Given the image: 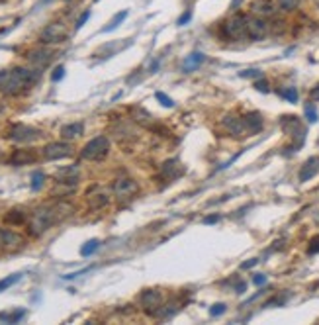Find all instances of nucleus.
<instances>
[{
    "label": "nucleus",
    "instance_id": "obj_19",
    "mask_svg": "<svg viewBox=\"0 0 319 325\" xmlns=\"http://www.w3.org/2000/svg\"><path fill=\"white\" fill-rule=\"evenodd\" d=\"M243 122H245V129L253 136V133H258L263 129V116L258 112H249L243 116Z\"/></svg>",
    "mask_w": 319,
    "mask_h": 325
},
{
    "label": "nucleus",
    "instance_id": "obj_16",
    "mask_svg": "<svg viewBox=\"0 0 319 325\" xmlns=\"http://www.w3.org/2000/svg\"><path fill=\"white\" fill-rule=\"evenodd\" d=\"M274 10H276V6L272 0H253V4H251V12L255 16H260V18L272 16Z\"/></svg>",
    "mask_w": 319,
    "mask_h": 325
},
{
    "label": "nucleus",
    "instance_id": "obj_12",
    "mask_svg": "<svg viewBox=\"0 0 319 325\" xmlns=\"http://www.w3.org/2000/svg\"><path fill=\"white\" fill-rule=\"evenodd\" d=\"M55 180L59 184L65 186H75L78 182V169L77 165H71V167H61L57 173H55Z\"/></svg>",
    "mask_w": 319,
    "mask_h": 325
},
{
    "label": "nucleus",
    "instance_id": "obj_46",
    "mask_svg": "<svg viewBox=\"0 0 319 325\" xmlns=\"http://www.w3.org/2000/svg\"><path fill=\"white\" fill-rule=\"evenodd\" d=\"M315 6H317V8H319V0H315Z\"/></svg>",
    "mask_w": 319,
    "mask_h": 325
},
{
    "label": "nucleus",
    "instance_id": "obj_41",
    "mask_svg": "<svg viewBox=\"0 0 319 325\" xmlns=\"http://www.w3.org/2000/svg\"><path fill=\"white\" fill-rule=\"evenodd\" d=\"M253 282H255L256 286H263V284H267V276H265V275H255Z\"/></svg>",
    "mask_w": 319,
    "mask_h": 325
},
{
    "label": "nucleus",
    "instance_id": "obj_5",
    "mask_svg": "<svg viewBox=\"0 0 319 325\" xmlns=\"http://www.w3.org/2000/svg\"><path fill=\"white\" fill-rule=\"evenodd\" d=\"M223 34L229 39H243L247 36V16L245 14H235L223 24Z\"/></svg>",
    "mask_w": 319,
    "mask_h": 325
},
{
    "label": "nucleus",
    "instance_id": "obj_10",
    "mask_svg": "<svg viewBox=\"0 0 319 325\" xmlns=\"http://www.w3.org/2000/svg\"><path fill=\"white\" fill-rule=\"evenodd\" d=\"M139 302L141 308L145 310V313H149L153 317L155 313H157V310L163 306V294L159 290H143Z\"/></svg>",
    "mask_w": 319,
    "mask_h": 325
},
{
    "label": "nucleus",
    "instance_id": "obj_48",
    "mask_svg": "<svg viewBox=\"0 0 319 325\" xmlns=\"http://www.w3.org/2000/svg\"><path fill=\"white\" fill-rule=\"evenodd\" d=\"M45 2H47V0H45Z\"/></svg>",
    "mask_w": 319,
    "mask_h": 325
},
{
    "label": "nucleus",
    "instance_id": "obj_24",
    "mask_svg": "<svg viewBox=\"0 0 319 325\" xmlns=\"http://www.w3.org/2000/svg\"><path fill=\"white\" fill-rule=\"evenodd\" d=\"M6 224H12V225H22L26 222V213L22 212V210H12V212L6 213Z\"/></svg>",
    "mask_w": 319,
    "mask_h": 325
},
{
    "label": "nucleus",
    "instance_id": "obj_39",
    "mask_svg": "<svg viewBox=\"0 0 319 325\" xmlns=\"http://www.w3.org/2000/svg\"><path fill=\"white\" fill-rule=\"evenodd\" d=\"M307 253L309 255H315V253H319V237H315L311 243H309V249H307Z\"/></svg>",
    "mask_w": 319,
    "mask_h": 325
},
{
    "label": "nucleus",
    "instance_id": "obj_17",
    "mask_svg": "<svg viewBox=\"0 0 319 325\" xmlns=\"http://www.w3.org/2000/svg\"><path fill=\"white\" fill-rule=\"evenodd\" d=\"M38 161V153L34 149H18L14 151V155L10 157V163L20 167V165H30V163Z\"/></svg>",
    "mask_w": 319,
    "mask_h": 325
},
{
    "label": "nucleus",
    "instance_id": "obj_3",
    "mask_svg": "<svg viewBox=\"0 0 319 325\" xmlns=\"http://www.w3.org/2000/svg\"><path fill=\"white\" fill-rule=\"evenodd\" d=\"M108 151H110V139L106 136H98V138L90 139L89 143L82 147L80 157L84 161H102L108 155Z\"/></svg>",
    "mask_w": 319,
    "mask_h": 325
},
{
    "label": "nucleus",
    "instance_id": "obj_2",
    "mask_svg": "<svg viewBox=\"0 0 319 325\" xmlns=\"http://www.w3.org/2000/svg\"><path fill=\"white\" fill-rule=\"evenodd\" d=\"M61 212H63V206H61V204H57V206L47 204V206H39L38 210H34V213H32L30 220H27V231H30V235H32V237L43 235L51 225H55L61 218L67 215V213H61Z\"/></svg>",
    "mask_w": 319,
    "mask_h": 325
},
{
    "label": "nucleus",
    "instance_id": "obj_37",
    "mask_svg": "<svg viewBox=\"0 0 319 325\" xmlns=\"http://www.w3.org/2000/svg\"><path fill=\"white\" fill-rule=\"evenodd\" d=\"M255 88L258 90V92H268V90H270V88H268V83L263 78V76H260V78L255 83Z\"/></svg>",
    "mask_w": 319,
    "mask_h": 325
},
{
    "label": "nucleus",
    "instance_id": "obj_14",
    "mask_svg": "<svg viewBox=\"0 0 319 325\" xmlns=\"http://www.w3.org/2000/svg\"><path fill=\"white\" fill-rule=\"evenodd\" d=\"M319 173V157H309L300 169V182H307Z\"/></svg>",
    "mask_w": 319,
    "mask_h": 325
},
{
    "label": "nucleus",
    "instance_id": "obj_40",
    "mask_svg": "<svg viewBox=\"0 0 319 325\" xmlns=\"http://www.w3.org/2000/svg\"><path fill=\"white\" fill-rule=\"evenodd\" d=\"M309 98H311L313 102H319V83L309 90Z\"/></svg>",
    "mask_w": 319,
    "mask_h": 325
},
{
    "label": "nucleus",
    "instance_id": "obj_13",
    "mask_svg": "<svg viewBox=\"0 0 319 325\" xmlns=\"http://www.w3.org/2000/svg\"><path fill=\"white\" fill-rule=\"evenodd\" d=\"M161 173H163V176H165L166 180H175L180 175H184V167H182V163L179 159H170V161L163 163Z\"/></svg>",
    "mask_w": 319,
    "mask_h": 325
},
{
    "label": "nucleus",
    "instance_id": "obj_30",
    "mask_svg": "<svg viewBox=\"0 0 319 325\" xmlns=\"http://www.w3.org/2000/svg\"><path fill=\"white\" fill-rule=\"evenodd\" d=\"M43 182H45V175L43 173H34L32 175V190L34 192H38L43 188Z\"/></svg>",
    "mask_w": 319,
    "mask_h": 325
},
{
    "label": "nucleus",
    "instance_id": "obj_7",
    "mask_svg": "<svg viewBox=\"0 0 319 325\" xmlns=\"http://www.w3.org/2000/svg\"><path fill=\"white\" fill-rule=\"evenodd\" d=\"M69 36V30L63 22H51L49 25H45V30L41 32V43H61Z\"/></svg>",
    "mask_w": 319,
    "mask_h": 325
},
{
    "label": "nucleus",
    "instance_id": "obj_27",
    "mask_svg": "<svg viewBox=\"0 0 319 325\" xmlns=\"http://www.w3.org/2000/svg\"><path fill=\"white\" fill-rule=\"evenodd\" d=\"M100 247V241L98 239H90V241H86L84 245H82V249H80V255L82 257H90L94 251Z\"/></svg>",
    "mask_w": 319,
    "mask_h": 325
},
{
    "label": "nucleus",
    "instance_id": "obj_43",
    "mask_svg": "<svg viewBox=\"0 0 319 325\" xmlns=\"http://www.w3.org/2000/svg\"><path fill=\"white\" fill-rule=\"evenodd\" d=\"M219 222V215H208V218H204V224L210 225V224H217Z\"/></svg>",
    "mask_w": 319,
    "mask_h": 325
},
{
    "label": "nucleus",
    "instance_id": "obj_38",
    "mask_svg": "<svg viewBox=\"0 0 319 325\" xmlns=\"http://www.w3.org/2000/svg\"><path fill=\"white\" fill-rule=\"evenodd\" d=\"M89 18H90V10H86V12L82 14V16H80V18L77 20V24H75V30H80L82 25L86 24V20H89Z\"/></svg>",
    "mask_w": 319,
    "mask_h": 325
},
{
    "label": "nucleus",
    "instance_id": "obj_31",
    "mask_svg": "<svg viewBox=\"0 0 319 325\" xmlns=\"http://www.w3.org/2000/svg\"><path fill=\"white\" fill-rule=\"evenodd\" d=\"M306 118H307V122H309V124H315V122L319 120L317 110L313 108V104H306Z\"/></svg>",
    "mask_w": 319,
    "mask_h": 325
},
{
    "label": "nucleus",
    "instance_id": "obj_9",
    "mask_svg": "<svg viewBox=\"0 0 319 325\" xmlns=\"http://www.w3.org/2000/svg\"><path fill=\"white\" fill-rule=\"evenodd\" d=\"M73 155V145L67 143V141H55L43 147V157L47 161H59L65 157H71Z\"/></svg>",
    "mask_w": 319,
    "mask_h": 325
},
{
    "label": "nucleus",
    "instance_id": "obj_47",
    "mask_svg": "<svg viewBox=\"0 0 319 325\" xmlns=\"http://www.w3.org/2000/svg\"><path fill=\"white\" fill-rule=\"evenodd\" d=\"M96 2H98V0H96Z\"/></svg>",
    "mask_w": 319,
    "mask_h": 325
},
{
    "label": "nucleus",
    "instance_id": "obj_44",
    "mask_svg": "<svg viewBox=\"0 0 319 325\" xmlns=\"http://www.w3.org/2000/svg\"><path fill=\"white\" fill-rule=\"evenodd\" d=\"M247 290V282H237V286H235V292L237 294H243Z\"/></svg>",
    "mask_w": 319,
    "mask_h": 325
},
{
    "label": "nucleus",
    "instance_id": "obj_32",
    "mask_svg": "<svg viewBox=\"0 0 319 325\" xmlns=\"http://www.w3.org/2000/svg\"><path fill=\"white\" fill-rule=\"evenodd\" d=\"M300 2H302V0H278V6H280L282 10L290 12V10H294V8H296Z\"/></svg>",
    "mask_w": 319,
    "mask_h": 325
},
{
    "label": "nucleus",
    "instance_id": "obj_33",
    "mask_svg": "<svg viewBox=\"0 0 319 325\" xmlns=\"http://www.w3.org/2000/svg\"><path fill=\"white\" fill-rule=\"evenodd\" d=\"M155 98L161 102V104H163L165 108H172V106H175L172 98H170V96H166L165 92H157V94H155Z\"/></svg>",
    "mask_w": 319,
    "mask_h": 325
},
{
    "label": "nucleus",
    "instance_id": "obj_35",
    "mask_svg": "<svg viewBox=\"0 0 319 325\" xmlns=\"http://www.w3.org/2000/svg\"><path fill=\"white\" fill-rule=\"evenodd\" d=\"M243 78H249V76H256V78H260L263 76V71H258V69H247V71H243L241 73Z\"/></svg>",
    "mask_w": 319,
    "mask_h": 325
},
{
    "label": "nucleus",
    "instance_id": "obj_25",
    "mask_svg": "<svg viewBox=\"0 0 319 325\" xmlns=\"http://www.w3.org/2000/svg\"><path fill=\"white\" fill-rule=\"evenodd\" d=\"M108 204V196L106 194H96V196H89V208L90 210H100Z\"/></svg>",
    "mask_w": 319,
    "mask_h": 325
},
{
    "label": "nucleus",
    "instance_id": "obj_1",
    "mask_svg": "<svg viewBox=\"0 0 319 325\" xmlns=\"http://www.w3.org/2000/svg\"><path fill=\"white\" fill-rule=\"evenodd\" d=\"M39 80L38 69L14 67L8 71H0V92L6 96H18L26 92Z\"/></svg>",
    "mask_w": 319,
    "mask_h": 325
},
{
    "label": "nucleus",
    "instance_id": "obj_36",
    "mask_svg": "<svg viewBox=\"0 0 319 325\" xmlns=\"http://www.w3.org/2000/svg\"><path fill=\"white\" fill-rule=\"evenodd\" d=\"M223 312H225V304H214V306H212V310H210V313H212L214 317L221 315Z\"/></svg>",
    "mask_w": 319,
    "mask_h": 325
},
{
    "label": "nucleus",
    "instance_id": "obj_22",
    "mask_svg": "<svg viewBox=\"0 0 319 325\" xmlns=\"http://www.w3.org/2000/svg\"><path fill=\"white\" fill-rule=\"evenodd\" d=\"M202 63H204V53L194 51V53H190V55L184 59V63H182V71H184V73H190L194 69H198Z\"/></svg>",
    "mask_w": 319,
    "mask_h": 325
},
{
    "label": "nucleus",
    "instance_id": "obj_26",
    "mask_svg": "<svg viewBox=\"0 0 319 325\" xmlns=\"http://www.w3.org/2000/svg\"><path fill=\"white\" fill-rule=\"evenodd\" d=\"M126 18H128V12H126V10H122V12H120V14H115L114 18L110 20V24L106 25V28H104L102 32H112V30H115V28H118V25L122 24V22H124Z\"/></svg>",
    "mask_w": 319,
    "mask_h": 325
},
{
    "label": "nucleus",
    "instance_id": "obj_21",
    "mask_svg": "<svg viewBox=\"0 0 319 325\" xmlns=\"http://www.w3.org/2000/svg\"><path fill=\"white\" fill-rule=\"evenodd\" d=\"M82 131H84V124H82V122H73V124H67L61 127V138L77 139L82 136Z\"/></svg>",
    "mask_w": 319,
    "mask_h": 325
},
{
    "label": "nucleus",
    "instance_id": "obj_6",
    "mask_svg": "<svg viewBox=\"0 0 319 325\" xmlns=\"http://www.w3.org/2000/svg\"><path fill=\"white\" fill-rule=\"evenodd\" d=\"M41 138V131L38 127H32L26 124H14L8 131V139H12L16 143H30Z\"/></svg>",
    "mask_w": 319,
    "mask_h": 325
},
{
    "label": "nucleus",
    "instance_id": "obj_23",
    "mask_svg": "<svg viewBox=\"0 0 319 325\" xmlns=\"http://www.w3.org/2000/svg\"><path fill=\"white\" fill-rule=\"evenodd\" d=\"M26 315V310H16V312H2L0 313V321H6V323H18L22 317Z\"/></svg>",
    "mask_w": 319,
    "mask_h": 325
},
{
    "label": "nucleus",
    "instance_id": "obj_42",
    "mask_svg": "<svg viewBox=\"0 0 319 325\" xmlns=\"http://www.w3.org/2000/svg\"><path fill=\"white\" fill-rule=\"evenodd\" d=\"M190 18H192V12H186L184 16H180V18H179V25L188 24V22H190Z\"/></svg>",
    "mask_w": 319,
    "mask_h": 325
},
{
    "label": "nucleus",
    "instance_id": "obj_20",
    "mask_svg": "<svg viewBox=\"0 0 319 325\" xmlns=\"http://www.w3.org/2000/svg\"><path fill=\"white\" fill-rule=\"evenodd\" d=\"M51 57H53V51H49V49H36L27 55V59L36 65L38 71L39 69H43L47 63L51 61Z\"/></svg>",
    "mask_w": 319,
    "mask_h": 325
},
{
    "label": "nucleus",
    "instance_id": "obj_28",
    "mask_svg": "<svg viewBox=\"0 0 319 325\" xmlns=\"http://www.w3.org/2000/svg\"><path fill=\"white\" fill-rule=\"evenodd\" d=\"M22 278V275L20 273H16V275H10V276H6V278H2L0 280V292H4V290H8L10 286H14L18 280Z\"/></svg>",
    "mask_w": 319,
    "mask_h": 325
},
{
    "label": "nucleus",
    "instance_id": "obj_8",
    "mask_svg": "<svg viewBox=\"0 0 319 325\" xmlns=\"http://www.w3.org/2000/svg\"><path fill=\"white\" fill-rule=\"evenodd\" d=\"M112 190H114L118 200L126 202V200H131V198L139 192V184H137L133 178H118L114 182V186H112Z\"/></svg>",
    "mask_w": 319,
    "mask_h": 325
},
{
    "label": "nucleus",
    "instance_id": "obj_29",
    "mask_svg": "<svg viewBox=\"0 0 319 325\" xmlns=\"http://www.w3.org/2000/svg\"><path fill=\"white\" fill-rule=\"evenodd\" d=\"M280 96L282 98H284V100H288V102H298V96H300V94H298V88H282L280 90Z\"/></svg>",
    "mask_w": 319,
    "mask_h": 325
},
{
    "label": "nucleus",
    "instance_id": "obj_34",
    "mask_svg": "<svg viewBox=\"0 0 319 325\" xmlns=\"http://www.w3.org/2000/svg\"><path fill=\"white\" fill-rule=\"evenodd\" d=\"M63 76H65V67H63V65H59V67H55V69H53L51 78L55 80V83H57V80H61Z\"/></svg>",
    "mask_w": 319,
    "mask_h": 325
},
{
    "label": "nucleus",
    "instance_id": "obj_15",
    "mask_svg": "<svg viewBox=\"0 0 319 325\" xmlns=\"http://www.w3.org/2000/svg\"><path fill=\"white\" fill-rule=\"evenodd\" d=\"M223 125H225V129L229 131V136H233V138H241L243 131H247L243 118H237V116H225L223 118Z\"/></svg>",
    "mask_w": 319,
    "mask_h": 325
},
{
    "label": "nucleus",
    "instance_id": "obj_18",
    "mask_svg": "<svg viewBox=\"0 0 319 325\" xmlns=\"http://www.w3.org/2000/svg\"><path fill=\"white\" fill-rule=\"evenodd\" d=\"M280 125L282 129L292 138H298V131H306V127L300 124V118H296V116H284Z\"/></svg>",
    "mask_w": 319,
    "mask_h": 325
},
{
    "label": "nucleus",
    "instance_id": "obj_45",
    "mask_svg": "<svg viewBox=\"0 0 319 325\" xmlns=\"http://www.w3.org/2000/svg\"><path fill=\"white\" fill-rule=\"evenodd\" d=\"M256 263H258V261H256V259H251V261H249V263H243V268H251V266H255Z\"/></svg>",
    "mask_w": 319,
    "mask_h": 325
},
{
    "label": "nucleus",
    "instance_id": "obj_11",
    "mask_svg": "<svg viewBox=\"0 0 319 325\" xmlns=\"http://www.w3.org/2000/svg\"><path fill=\"white\" fill-rule=\"evenodd\" d=\"M268 34V24L265 18L260 16H253V18H247V38L253 39V41H260L265 39Z\"/></svg>",
    "mask_w": 319,
    "mask_h": 325
},
{
    "label": "nucleus",
    "instance_id": "obj_4",
    "mask_svg": "<svg viewBox=\"0 0 319 325\" xmlns=\"http://www.w3.org/2000/svg\"><path fill=\"white\" fill-rule=\"evenodd\" d=\"M24 245H26V239L20 233L0 227V253H16L24 249Z\"/></svg>",
    "mask_w": 319,
    "mask_h": 325
}]
</instances>
